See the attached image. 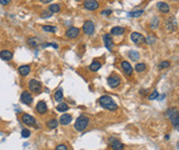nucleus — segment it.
I'll return each mask as SVG.
<instances>
[{"instance_id":"1","label":"nucleus","mask_w":179,"mask_h":150,"mask_svg":"<svg viewBox=\"0 0 179 150\" xmlns=\"http://www.w3.org/2000/svg\"><path fill=\"white\" fill-rule=\"evenodd\" d=\"M99 103H100V105L103 107V108L109 110V111H115V110L118 108L117 103H115L114 101L112 100V98L109 97V95H102V97H100Z\"/></svg>"},{"instance_id":"2","label":"nucleus","mask_w":179,"mask_h":150,"mask_svg":"<svg viewBox=\"0 0 179 150\" xmlns=\"http://www.w3.org/2000/svg\"><path fill=\"white\" fill-rule=\"evenodd\" d=\"M89 125V118L85 116V115H80L75 123V129L77 132H82L88 127Z\"/></svg>"},{"instance_id":"3","label":"nucleus","mask_w":179,"mask_h":150,"mask_svg":"<svg viewBox=\"0 0 179 150\" xmlns=\"http://www.w3.org/2000/svg\"><path fill=\"white\" fill-rule=\"evenodd\" d=\"M29 89L33 93H40L42 91V83L35 79H31L29 81Z\"/></svg>"},{"instance_id":"4","label":"nucleus","mask_w":179,"mask_h":150,"mask_svg":"<svg viewBox=\"0 0 179 150\" xmlns=\"http://www.w3.org/2000/svg\"><path fill=\"white\" fill-rule=\"evenodd\" d=\"M131 41L136 45H142V44L146 43V39L144 37L143 34H141L139 32H133L131 34Z\"/></svg>"},{"instance_id":"5","label":"nucleus","mask_w":179,"mask_h":150,"mask_svg":"<svg viewBox=\"0 0 179 150\" xmlns=\"http://www.w3.org/2000/svg\"><path fill=\"white\" fill-rule=\"evenodd\" d=\"M165 25H166V30L168 31V32H174L177 30V21H176V18L175 17H169L166 22H165Z\"/></svg>"},{"instance_id":"6","label":"nucleus","mask_w":179,"mask_h":150,"mask_svg":"<svg viewBox=\"0 0 179 150\" xmlns=\"http://www.w3.org/2000/svg\"><path fill=\"white\" fill-rule=\"evenodd\" d=\"M79 33H80V30H79L78 28L72 26V28H69V29L65 32V36L69 39H76V37H78Z\"/></svg>"},{"instance_id":"7","label":"nucleus","mask_w":179,"mask_h":150,"mask_svg":"<svg viewBox=\"0 0 179 150\" xmlns=\"http://www.w3.org/2000/svg\"><path fill=\"white\" fill-rule=\"evenodd\" d=\"M84 8L88 11H96L99 8V2L97 0H86L84 2Z\"/></svg>"},{"instance_id":"8","label":"nucleus","mask_w":179,"mask_h":150,"mask_svg":"<svg viewBox=\"0 0 179 150\" xmlns=\"http://www.w3.org/2000/svg\"><path fill=\"white\" fill-rule=\"evenodd\" d=\"M20 101L25 105H31L33 102V97L32 94L29 91H23L21 93V97H20Z\"/></svg>"},{"instance_id":"9","label":"nucleus","mask_w":179,"mask_h":150,"mask_svg":"<svg viewBox=\"0 0 179 150\" xmlns=\"http://www.w3.org/2000/svg\"><path fill=\"white\" fill-rule=\"evenodd\" d=\"M82 31L86 33L87 35H91L95 32V24L92 21H85L82 24Z\"/></svg>"},{"instance_id":"10","label":"nucleus","mask_w":179,"mask_h":150,"mask_svg":"<svg viewBox=\"0 0 179 150\" xmlns=\"http://www.w3.org/2000/svg\"><path fill=\"white\" fill-rule=\"evenodd\" d=\"M120 83H121V79H120L119 76L112 75L108 78V84L111 88H117V87L120 86Z\"/></svg>"},{"instance_id":"11","label":"nucleus","mask_w":179,"mask_h":150,"mask_svg":"<svg viewBox=\"0 0 179 150\" xmlns=\"http://www.w3.org/2000/svg\"><path fill=\"white\" fill-rule=\"evenodd\" d=\"M22 123L28 126H35V118L30 114H23L22 115Z\"/></svg>"},{"instance_id":"12","label":"nucleus","mask_w":179,"mask_h":150,"mask_svg":"<svg viewBox=\"0 0 179 150\" xmlns=\"http://www.w3.org/2000/svg\"><path fill=\"white\" fill-rule=\"evenodd\" d=\"M0 58L2 59V60H6V61H9L11 60L12 58H13V53L9 50H0Z\"/></svg>"},{"instance_id":"13","label":"nucleus","mask_w":179,"mask_h":150,"mask_svg":"<svg viewBox=\"0 0 179 150\" xmlns=\"http://www.w3.org/2000/svg\"><path fill=\"white\" fill-rule=\"evenodd\" d=\"M103 42H104L106 48H107L108 50H112V48H113V41H112V37L110 34H104Z\"/></svg>"},{"instance_id":"14","label":"nucleus","mask_w":179,"mask_h":150,"mask_svg":"<svg viewBox=\"0 0 179 150\" xmlns=\"http://www.w3.org/2000/svg\"><path fill=\"white\" fill-rule=\"evenodd\" d=\"M110 143H111V147L113 150H123L124 149V146L123 143L118 140L117 138H110Z\"/></svg>"},{"instance_id":"15","label":"nucleus","mask_w":179,"mask_h":150,"mask_svg":"<svg viewBox=\"0 0 179 150\" xmlns=\"http://www.w3.org/2000/svg\"><path fill=\"white\" fill-rule=\"evenodd\" d=\"M166 115L168 116L169 118H170V121H172V123H174V122L178 118L179 116V112L177 108H169L168 111L166 112Z\"/></svg>"},{"instance_id":"16","label":"nucleus","mask_w":179,"mask_h":150,"mask_svg":"<svg viewBox=\"0 0 179 150\" xmlns=\"http://www.w3.org/2000/svg\"><path fill=\"white\" fill-rule=\"evenodd\" d=\"M35 110L39 114H44V113H46L47 112L46 103H45L44 101H40V102H37V104H36V106H35Z\"/></svg>"},{"instance_id":"17","label":"nucleus","mask_w":179,"mask_h":150,"mask_svg":"<svg viewBox=\"0 0 179 150\" xmlns=\"http://www.w3.org/2000/svg\"><path fill=\"white\" fill-rule=\"evenodd\" d=\"M157 9L161 13H164V15L168 13L169 11H170V7H169V4H166V2H158Z\"/></svg>"},{"instance_id":"18","label":"nucleus","mask_w":179,"mask_h":150,"mask_svg":"<svg viewBox=\"0 0 179 150\" xmlns=\"http://www.w3.org/2000/svg\"><path fill=\"white\" fill-rule=\"evenodd\" d=\"M121 67H122V69H123V71L125 72V75H128V76L132 75L133 68H132V66L130 65L129 61H122V63H121Z\"/></svg>"},{"instance_id":"19","label":"nucleus","mask_w":179,"mask_h":150,"mask_svg":"<svg viewBox=\"0 0 179 150\" xmlns=\"http://www.w3.org/2000/svg\"><path fill=\"white\" fill-rule=\"evenodd\" d=\"M18 71L20 74V76L22 77H25V76H28L31 71V67H30L29 65H23V66H20L18 68Z\"/></svg>"},{"instance_id":"20","label":"nucleus","mask_w":179,"mask_h":150,"mask_svg":"<svg viewBox=\"0 0 179 150\" xmlns=\"http://www.w3.org/2000/svg\"><path fill=\"white\" fill-rule=\"evenodd\" d=\"M72 115L70 114H63L61 116V118H59V124L61 125H68L69 123H72Z\"/></svg>"},{"instance_id":"21","label":"nucleus","mask_w":179,"mask_h":150,"mask_svg":"<svg viewBox=\"0 0 179 150\" xmlns=\"http://www.w3.org/2000/svg\"><path fill=\"white\" fill-rule=\"evenodd\" d=\"M124 32H125V29L122 28V26H114V28H112L111 29V34L112 35H115V36L123 35Z\"/></svg>"},{"instance_id":"22","label":"nucleus","mask_w":179,"mask_h":150,"mask_svg":"<svg viewBox=\"0 0 179 150\" xmlns=\"http://www.w3.org/2000/svg\"><path fill=\"white\" fill-rule=\"evenodd\" d=\"M26 43L31 47H37L41 44L40 43V39L37 37H29V39H26Z\"/></svg>"},{"instance_id":"23","label":"nucleus","mask_w":179,"mask_h":150,"mask_svg":"<svg viewBox=\"0 0 179 150\" xmlns=\"http://www.w3.org/2000/svg\"><path fill=\"white\" fill-rule=\"evenodd\" d=\"M100 68H101L100 63L98 60H93L89 66V70H91V71H98Z\"/></svg>"},{"instance_id":"24","label":"nucleus","mask_w":179,"mask_h":150,"mask_svg":"<svg viewBox=\"0 0 179 150\" xmlns=\"http://www.w3.org/2000/svg\"><path fill=\"white\" fill-rule=\"evenodd\" d=\"M47 9H48L52 13H58V12L61 11V6L58 4H50V7L47 8Z\"/></svg>"},{"instance_id":"25","label":"nucleus","mask_w":179,"mask_h":150,"mask_svg":"<svg viewBox=\"0 0 179 150\" xmlns=\"http://www.w3.org/2000/svg\"><path fill=\"white\" fill-rule=\"evenodd\" d=\"M129 57L132 59V60L136 61L140 59V54L137 53L136 50H130L129 52Z\"/></svg>"},{"instance_id":"26","label":"nucleus","mask_w":179,"mask_h":150,"mask_svg":"<svg viewBox=\"0 0 179 150\" xmlns=\"http://www.w3.org/2000/svg\"><path fill=\"white\" fill-rule=\"evenodd\" d=\"M63 98H64V95H63V90L58 89L57 91L55 92V94H54V99H55V101H57V102H61V101L63 100Z\"/></svg>"},{"instance_id":"27","label":"nucleus","mask_w":179,"mask_h":150,"mask_svg":"<svg viewBox=\"0 0 179 150\" xmlns=\"http://www.w3.org/2000/svg\"><path fill=\"white\" fill-rule=\"evenodd\" d=\"M46 125H47V127L50 129H54V128H56L58 126V121L57 119H51V121H48L46 123Z\"/></svg>"},{"instance_id":"28","label":"nucleus","mask_w":179,"mask_h":150,"mask_svg":"<svg viewBox=\"0 0 179 150\" xmlns=\"http://www.w3.org/2000/svg\"><path fill=\"white\" fill-rule=\"evenodd\" d=\"M42 29H43V31H45V32H50V33H55L57 31L56 26H53V25H43Z\"/></svg>"},{"instance_id":"29","label":"nucleus","mask_w":179,"mask_h":150,"mask_svg":"<svg viewBox=\"0 0 179 150\" xmlns=\"http://www.w3.org/2000/svg\"><path fill=\"white\" fill-rule=\"evenodd\" d=\"M144 10L143 9H141V10H135V11H132V12H130L129 15L130 17H132V18H139L141 15H143Z\"/></svg>"},{"instance_id":"30","label":"nucleus","mask_w":179,"mask_h":150,"mask_svg":"<svg viewBox=\"0 0 179 150\" xmlns=\"http://www.w3.org/2000/svg\"><path fill=\"white\" fill-rule=\"evenodd\" d=\"M135 70H136L137 72H143L144 70H146V65L144 64V63H140V64H136Z\"/></svg>"},{"instance_id":"31","label":"nucleus","mask_w":179,"mask_h":150,"mask_svg":"<svg viewBox=\"0 0 179 150\" xmlns=\"http://www.w3.org/2000/svg\"><path fill=\"white\" fill-rule=\"evenodd\" d=\"M68 108H69V107H68V105L66 103H61L56 106V110H57L58 112H67Z\"/></svg>"},{"instance_id":"32","label":"nucleus","mask_w":179,"mask_h":150,"mask_svg":"<svg viewBox=\"0 0 179 150\" xmlns=\"http://www.w3.org/2000/svg\"><path fill=\"white\" fill-rule=\"evenodd\" d=\"M158 24H159V20H158L157 17H154L150 21V28L152 29H157Z\"/></svg>"},{"instance_id":"33","label":"nucleus","mask_w":179,"mask_h":150,"mask_svg":"<svg viewBox=\"0 0 179 150\" xmlns=\"http://www.w3.org/2000/svg\"><path fill=\"white\" fill-rule=\"evenodd\" d=\"M52 12H51L48 9H46V10H44V11H42L41 12V18H43V19H48V18H51L52 17Z\"/></svg>"},{"instance_id":"34","label":"nucleus","mask_w":179,"mask_h":150,"mask_svg":"<svg viewBox=\"0 0 179 150\" xmlns=\"http://www.w3.org/2000/svg\"><path fill=\"white\" fill-rule=\"evenodd\" d=\"M169 65H170V63H169V61H167V60L161 61V64L158 65V69H165V68H168Z\"/></svg>"},{"instance_id":"35","label":"nucleus","mask_w":179,"mask_h":150,"mask_svg":"<svg viewBox=\"0 0 179 150\" xmlns=\"http://www.w3.org/2000/svg\"><path fill=\"white\" fill-rule=\"evenodd\" d=\"M30 135H31V132H30L29 129H22V132H21V136L23 137V138H28V137H30Z\"/></svg>"},{"instance_id":"36","label":"nucleus","mask_w":179,"mask_h":150,"mask_svg":"<svg viewBox=\"0 0 179 150\" xmlns=\"http://www.w3.org/2000/svg\"><path fill=\"white\" fill-rule=\"evenodd\" d=\"M155 41H156V39H155L154 36H153V34H150V35H148V37L146 39V43L147 44H154Z\"/></svg>"},{"instance_id":"37","label":"nucleus","mask_w":179,"mask_h":150,"mask_svg":"<svg viewBox=\"0 0 179 150\" xmlns=\"http://www.w3.org/2000/svg\"><path fill=\"white\" fill-rule=\"evenodd\" d=\"M159 97V94H158L157 91H154L153 93H150V97H148V100H155V99H157V98Z\"/></svg>"},{"instance_id":"38","label":"nucleus","mask_w":179,"mask_h":150,"mask_svg":"<svg viewBox=\"0 0 179 150\" xmlns=\"http://www.w3.org/2000/svg\"><path fill=\"white\" fill-rule=\"evenodd\" d=\"M47 46H52L54 48H58V45L56 43H44L43 47H47Z\"/></svg>"},{"instance_id":"39","label":"nucleus","mask_w":179,"mask_h":150,"mask_svg":"<svg viewBox=\"0 0 179 150\" xmlns=\"http://www.w3.org/2000/svg\"><path fill=\"white\" fill-rule=\"evenodd\" d=\"M55 150H68V148L66 145H58V146L55 148Z\"/></svg>"},{"instance_id":"40","label":"nucleus","mask_w":179,"mask_h":150,"mask_svg":"<svg viewBox=\"0 0 179 150\" xmlns=\"http://www.w3.org/2000/svg\"><path fill=\"white\" fill-rule=\"evenodd\" d=\"M112 13V10L111 9H109V10H104L101 12V15H111Z\"/></svg>"},{"instance_id":"41","label":"nucleus","mask_w":179,"mask_h":150,"mask_svg":"<svg viewBox=\"0 0 179 150\" xmlns=\"http://www.w3.org/2000/svg\"><path fill=\"white\" fill-rule=\"evenodd\" d=\"M172 125L175 126L176 129H178V130H179V116H178V118H177V119H176V121L172 123Z\"/></svg>"},{"instance_id":"42","label":"nucleus","mask_w":179,"mask_h":150,"mask_svg":"<svg viewBox=\"0 0 179 150\" xmlns=\"http://www.w3.org/2000/svg\"><path fill=\"white\" fill-rule=\"evenodd\" d=\"M11 2V0H0V4H2V6H7Z\"/></svg>"},{"instance_id":"43","label":"nucleus","mask_w":179,"mask_h":150,"mask_svg":"<svg viewBox=\"0 0 179 150\" xmlns=\"http://www.w3.org/2000/svg\"><path fill=\"white\" fill-rule=\"evenodd\" d=\"M42 4H50V2H52L53 0H40Z\"/></svg>"},{"instance_id":"44","label":"nucleus","mask_w":179,"mask_h":150,"mask_svg":"<svg viewBox=\"0 0 179 150\" xmlns=\"http://www.w3.org/2000/svg\"><path fill=\"white\" fill-rule=\"evenodd\" d=\"M177 147H178V148H179V143H177Z\"/></svg>"},{"instance_id":"45","label":"nucleus","mask_w":179,"mask_h":150,"mask_svg":"<svg viewBox=\"0 0 179 150\" xmlns=\"http://www.w3.org/2000/svg\"><path fill=\"white\" fill-rule=\"evenodd\" d=\"M174 1H178V0H174Z\"/></svg>"}]
</instances>
